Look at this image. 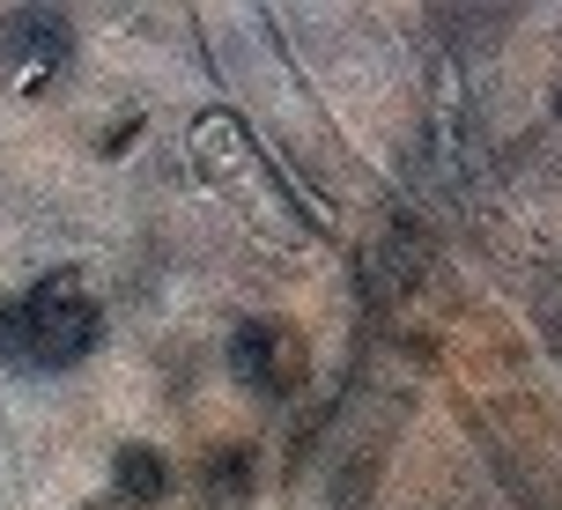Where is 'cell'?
I'll return each instance as SVG.
<instances>
[{
	"mask_svg": "<svg viewBox=\"0 0 562 510\" xmlns=\"http://www.w3.org/2000/svg\"><path fill=\"white\" fill-rule=\"evenodd\" d=\"M0 333H23L15 340V363H75L89 348V333H97V304L89 296H75V288H37V296H23L15 311L0 318Z\"/></svg>",
	"mask_w": 562,
	"mask_h": 510,
	"instance_id": "obj_1",
	"label": "cell"
}]
</instances>
